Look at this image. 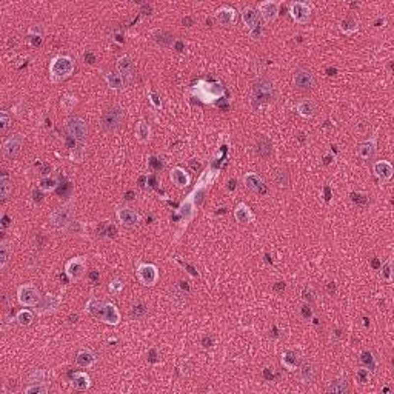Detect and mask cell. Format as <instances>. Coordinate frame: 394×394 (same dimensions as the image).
I'll list each match as a JSON object with an SVG mask.
<instances>
[{
	"mask_svg": "<svg viewBox=\"0 0 394 394\" xmlns=\"http://www.w3.org/2000/svg\"><path fill=\"white\" fill-rule=\"evenodd\" d=\"M85 311L91 317L97 319V320L103 322V324L111 325V327L119 325V324H121V320H122L121 311H119L114 303L99 301V299H95V297H91V299L87 302Z\"/></svg>",
	"mask_w": 394,
	"mask_h": 394,
	"instance_id": "1",
	"label": "cell"
},
{
	"mask_svg": "<svg viewBox=\"0 0 394 394\" xmlns=\"http://www.w3.org/2000/svg\"><path fill=\"white\" fill-rule=\"evenodd\" d=\"M76 69V63L69 56L59 54L50 62V80L53 83L63 82L73 76Z\"/></svg>",
	"mask_w": 394,
	"mask_h": 394,
	"instance_id": "2",
	"label": "cell"
},
{
	"mask_svg": "<svg viewBox=\"0 0 394 394\" xmlns=\"http://www.w3.org/2000/svg\"><path fill=\"white\" fill-rule=\"evenodd\" d=\"M276 99V90H274L273 82L267 77H260L253 83L251 91V103L254 108H260L262 105L271 103Z\"/></svg>",
	"mask_w": 394,
	"mask_h": 394,
	"instance_id": "3",
	"label": "cell"
},
{
	"mask_svg": "<svg viewBox=\"0 0 394 394\" xmlns=\"http://www.w3.org/2000/svg\"><path fill=\"white\" fill-rule=\"evenodd\" d=\"M193 94L204 103H216L222 99L223 87L219 82H210V80H199L193 87Z\"/></svg>",
	"mask_w": 394,
	"mask_h": 394,
	"instance_id": "4",
	"label": "cell"
},
{
	"mask_svg": "<svg viewBox=\"0 0 394 394\" xmlns=\"http://www.w3.org/2000/svg\"><path fill=\"white\" fill-rule=\"evenodd\" d=\"M125 122V110L121 105H111L106 110H103L100 116V128L105 133H114L121 129Z\"/></svg>",
	"mask_w": 394,
	"mask_h": 394,
	"instance_id": "5",
	"label": "cell"
},
{
	"mask_svg": "<svg viewBox=\"0 0 394 394\" xmlns=\"http://www.w3.org/2000/svg\"><path fill=\"white\" fill-rule=\"evenodd\" d=\"M74 220V199H69L62 207L56 208L50 214V223L59 231H66Z\"/></svg>",
	"mask_w": 394,
	"mask_h": 394,
	"instance_id": "6",
	"label": "cell"
},
{
	"mask_svg": "<svg viewBox=\"0 0 394 394\" xmlns=\"http://www.w3.org/2000/svg\"><path fill=\"white\" fill-rule=\"evenodd\" d=\"M65 133L66 136L73 137L74 140L80 142V143H85L87 139H88V133H90V128H88V123L83 121L82 117H77V116H71L65 121Z\"/></svg>",
	"mask_w": 394,
	"mask_h": 394,
	"instance_id": "7",
	"label": "cell"
},
{
	"mask_svg": "<svg viewBox=\"0 0 394 394\" xmlns=\"http://www.w3.org/2000/svg\"><path fill=\"white\" fill-rule=\"evenodd\" d=\"M87 256H77L69 259L65 264V274L71 282H77L80 280L87 273Z\"/></svg>",
	"mask_w": 394,
	"mask_h": 394,
	"instance_id": "8",
	"label": "cell"
},
{
	"mask_svg": "<svg viewBox=\"0 0 394 394\" xmlns=\"http://www.w3.org/2000/svg\"><path fill=\"white\" fill-rule=\"evenodd\" d=\"M136 274L139 282L143 286H148V288H151V286H154L159 282V268L154 264H145V262L139 264Z\"/></svg>",
	"mask_w": 394,
	"mask_h": 394,
	"instance_id": "9",
	"label": "cell"
},
{
	"mask_svg": "<svg viewBox=\"0 0 394 394\" xmlns=\"http://www.w3.org/2000/svg\"><path fill=\"white\" fill-rule=\"evenodd\" d=\"M62 303V297L61 296H56V294H51L48 293L45 296H42V299L39 301V303L35 305V314L37 316H50V314H54L59 306Z\"/></svg>",
	"mask_w": 394,
	"mask_h": 394,
	"instance_id": "10",
	"label": "cell"
},
{
	"mask_svg": "<svg viewBox=\"0 0 394 394\" xmlns=\"http://www.w3.org/2000/svg\"><path fill=\"white\" fill-rule=\"evenodd\" d=\"M42 299L40 291L34 285H20L17 288V301L22 306H35Z\"/></svg>",
	"mask_w": 394,
	"mask_h": 394,
	"instance_id": "11",
	"label": "cell"
},
{
	"mask_svg": "<svg viewBox=\"0 0 394 394\" xmlns=\"http://www.w3.org/2000/svg\"><path fill=\"white\" fill-rule=\"evenodd\" d=\"M290 14L296 23L305 25V23H308L309 17H311V6L305 2H293L290 5Z\"/></svg>",
	"mask_w": 394,
	"mask_h": 394,
	"instance_id": "12",
	"label": "cell"
},
{
	"mask_svg": "<svg viewBox=\"0 0 394 394\" xmlns=\"http://www.w3.org/2000/svg\"><path fill=\"white\" fill-rule=\"evenodd\" d=\"M23 142H25V139H23L22 134H13V136H9L5 142H3V145H2V152H3V156L6 159H14L17 154L20 152L22 147H23Z\"/></svg>",
	"mask_w": 394,
	"mask_h": 394,
	"instance_id": "13",
	"label": "cell"
},
{
	"mask_svg": "<svg viewBox=\"0 0 394 394\" xmlns=\"http://www.w3.org/2000/svg\"><path fill=\"white\" fill-rule=\"evenodd\" d=\"M279 8L280 3L276 2V0H265V2L259 3V13L267 25L276 22V19L279 17Z\"/></svg>",
	"mask_w": 394,
	"mask_h": 394,
	"instance_id": "14",
	"label": "cell"
},
{
	"mask_svg": "<svg viewBox=\"0 0 394 394\" xmlns=\"http://www.w3.org/2000/svg\"><path fill=\"white\" fill-rule=\"evenodd\" d=\"M293 80H294L296 88L301 91H308L314 87V77L311 74V71H308L305 68H297L294 71Z\"/></svg>",
	"mask_w": 394,
	"mask_h": 394,
	"instance_id": "15",
	"label": "cell"
},
{
	"mask_svg": "<svg viewBox=\"0 0 394 394\" xmlns=\"http://www.w3.org/2000/svg\"><path fill=\"white\" fill-rule=\"evenodd\" d=\"M116 217L123 226H128V228H131V226H136L139 223V220H140L139 212L134 208H131V207L119 208L116 211Z\"/></svg>",
	"mask_w": 394,
	"mask_h": 394,
	"instance_id": "16",
	"label": "cell"
},
{
	"mask_svg": "<svg viewBox=\"0 0 394 394\" xmlns=\"http://www.w3.org/2000/svg\"><path fill=\"white\" fill-rule=\"evenodd\" d=\"M376 151H377V134H373L369 139L362 142L359 145V148H357V154H359V157L364 159V160L373 159Z\"/></svg>",
	"mask_w": 394,
	"mask_h": 394,
	"instance_id": "17",
	"label": "cell"
},
{
	"mask_svg": "<svg viewBox=\"0 0 394 394\" xmlns=\"http://www.w3.org/2000/svg\"><path fill=\"white\" fill-rule=\"evenodd\" d=\"M214 17H216L217 23L219 25H223V27H231L233 23H236V19H237V11L228 5H225L222 8H219L216 11V14H214Z\"/></svg>",
	"mask_w": 394,
	"mask_h": 394,
	"instance_id": "18",
	"label": "cell"
},
{
	"mask_svg": "<svg viewBox=\"0 0 394 394\" xmlns=\"http://www.w3.org/2000/svg\"><path fill=\"white\" fill-rule=\"evenodd\" d=\"M116 68H117V73L121 74L123 79H131L134 76V62L133 59L129 56H121L117 59V63H116Z\"/></svg>",
	"mask_w": 394,
	"mask_h": 394,
	"instance_id": "19",
	"label": "cell"
},
{
	"mask_svg": "<svg viewBox=\"0 0 394 394\" xmlns=\"http://www.w3.org/2000/svg\"><path fill=\"white\" fill-rule=\"evenodd\" d=\"M194 210H196V204H194V199H193V194H189L183 202H182V205L179 207L177 210V214L181 216L182 222L186 225L188 222L193 220L194 217Z\"/></svg>",
	"mask_w": 394,
	"mask_h": 394,
	"instance_id": "20",
	"label": "cell"
},
{
	"mask_svg": "<svg viewBox=\"0 0 394 394\" xmlns=\"http://www.w3.org/2000/svg\"><path fill=\"white\" fill-rule=\"evenodd\" d=\"M373 171L382 183H387L393 177V165L388 160H377L373 165Z\"/></svg>",
	"mask_w": 394,
	"mask_h": 394,
	"instance_id": "21",
	"label": "cell"
},
{
	"mask_svg": "<svg viewBox=\"0 0 394 394\" xmlns=\"http://www.w3.org/2000/svg\"><path fill=\"white\" fill-rule=\"evenodd\" d=\"M170 177H171L173 183H174L177 188H181V189L189 186V183H191V177H189V174H188L183 168H181V166H174V168L171 170V173H170Z\"/></svg>",
	"mask_w": 394,
	"mask_h": 394,
	"instance_id": "22",
	"label": "cell"
},
{
	"mask_svg": "<svg viewBox=\"0 0 394 394\" xmlns=\"http://www.w3.org/2000/svg\"><path fill=\"white\" fill-rule=\"evenodd\" d=\"M71 387L77 391H87L91 387V377L85 371H76L71 379Z\"/></svg>",
	"mask_w": 394,
	"mask_h": 394,
	"instance_id": "23",
	"label": "cell"
},
{
	"mask_svg": "<svg viewBox=\"0 0 394 394\" xmlns=\"http://www.w3.org/2000/svg\"><path fill=\"white\" fill-rule=\"evenodd\" d=\"M243 182H245V186L248 189L254 191V193H262V191L265 189L264 181H262V177L256 173H246L243 177Z\"/></svg>",
	"mask_w": 394,
	"mask_h": 394,
	"instance_id": "24",
	"label": "cell"
},
{
	"mask_svg": "<svg viewBox=\"0 0 394 394\" xmlns=\"http://www.w3.org/2000/svg\"><path fill=\"white\" fill-rule=\"evenodd\" d=\"M241 14H242V20L245 23V27L251 31L254 30L257 25H259V14H257V11L253 8V6H245L242 11H241Z\"/></svg>",
	"mask_w": 394,
	"mask_h": 394,
	"instance_id": "25",
	"label": "cell"
},
{
	"mask_svg": "<svg viewBox=\"0 0 394 394\" xmlns=\"http://www.w3.org/2000/svg\"><path fill=\"white\" fill-rule=\"evenodd\" d=\"M234 219L239 223H249V222H253L254 216L251 210H249V207L243 204V202H241V204H237V207L234 208Z\"/></svg>",
	"mask_w": 394,
	"mask_h": 394,
	"instance_id": "26",
	"label": "cell"
},
{
	"mask_svg": "<svg viewBox=\"0 0 394 394\" xmlns=\"http://www.w3.org/2000/svg\"><path fill=\"white\" fill-rule=\"evenodd\" d=\"M299 376H301L302 384H305V385L311 384V382L314 380V376H316V368H314L313 362L303 361L299 366Z\"/></svg>",
	"mask_w": 394,
	"mask_h": 394,
	"instance_id": "27",
	"label": "cell"
},
{
	"mask_svg": "<svg viewBox=\"0 0 394 394\" xmlns=\"http://www.w3.org/2000/svg\"><path fill=\"white\" fill-rule=\"evenodd\" d=\"M95 361H97V357L91 350H80L76 356V364L80 368H91Z\"/></svg>",
	"mask_w": 394,
	"mask_h": 394,
	"instance_id": "28",
	"label": "cell"
},
{
	"mask_svg": "<svg viewBox=\"0 0 394 394\" xmlns=\"http://www.w3.org/2000/svg\"><path fill=\"white\" fill-rule=\"evenodd\" d=\"M296 111L303 119H311L316 114V103L313 100H309V99L301 100L299 103L296 105Z\"/></svg>",
	"mask_w": 394,
	"mask_h": 394,
	"instance_id": "29",
	"label": "cell"
},
{
	"mask_svg": "<svg viewBox=\"0 0 394 394\" xmlns=\"http://www.w3.org/2000/svg\"><path fill=\"white\" fill-rule=\"evenodd\" d=\"M105 82L110 90H122L125 85V79L117 73V71H106L105 73Z\"/></svg>",
	"mask_w": 394,
	"mask_h": 394,
	"instance_id": "30",
	"label": "cell"
},
{
	"mask_svg": "<svg viewBox=\"0 0 394 394\" xmlns=\"http://www.w3.org/2000/svg\"><path fill=\"white\" fill-rule=\"evenodd\" d=\"M280 362H282L285 369H288V371H296L297 366H299V356H297V353L288 350L282 354Z\"/></svg>",
	"mask_w": 394,
	"mask_h": 394,
	"instance_id": "31",
	"label": "cell"
},
{
	"mask_svg": "<svg viewBox=\"0 0 394 394\" xmlns=\"http://www.w3.org/2000/svg\"><path fill=\"white\" fill-rule=\"evenodd\" d=\"M136 139L140 143H148L151 139V126L145 121H139L136 123Z\"/></svg>",
	"mask_w": 394,
	"mask_h": 394,
	"instance_id": "32",
	"label": "cell"
},
{
	"mask_svg": "<svg viewBox=\"0 0 394 394\" xmlns=\"http://www.w3.org/2000/svg\"><path fill=\"white\" fill-rule=\"evenodd\" d=\"M339 28L345 35H353L359 31V22H357L354 17H345L343 20H340Z\"/></svg>",
	"mask_w": 394,
	"mask_h": 394,
	"instance_id": "33",
	"label": "cell"
},
{
	"mask_svg": "<svg viewBox=\"0 0 394 394\" xmlns=\"http://www.w3.org/2000/svg\"><path fill=\"white\" fill-rule=\"evenodd\" d=\"M57 186H59V179L54 176L43 177L39 182V189L43 191V193H53V191L57 189Z\"/></svg>",
	"mask_w": 394,
	"mask_h": 394,
	"instance_id": "34",
	"label": "cell"
},
{
	"mask_svg": "<svg viewBox=\"0 0 394 394\" xmlns=\"http://www.w3.org/2000/svg\"><path fill=\"white\" fill-rule=\"evenodd\" d=\"M11 191H13V183H11V179L6 173L2 174V177H0V197H2V202H5L9 194H11Z\"/></svg>",
	"mask_w": 394,
	"mask_h": 394,
	"instance_id": "35",
	"label": "cell"
},
{
	"mask_svg": "<svg viewBox=\"0 0 394 394\" xmlns=\"http://www.w3.org/2000/svg\"><path fill=\"white\" fill-rule=\"evenodd\" d=\"M257 154L260 157L268 159L273 154V145L267 137H260L257 142Z\"/></svg>",
	"mask_w": 394,
	"mask_h": 394,
	"instance_id": "36",
	"label": "cell"
},
{
	"mask_svg": "<svg viewBox=\"0 0 394 394\" xmlns=\"http://www.w3.org/2000/svg\"><path fill=\"white\" fill-rule=\"evenodd\" d=\"M328 391L330 393H334V394H345L348 393V382L347 379H337L330 384L328 387Z\"/></svg>",
	"mask_w": 394,
	"mask_h": 394,
	"instance_id": "37",
	"label": "cell"
},
{
	"mask_svg": "<svg viewBox=\"0 0 394 394\" xmlns=\"http://www.w3.org/2000/svg\"><path fill=\"white\" fill-rule=\"evenodd\" d=\"M16 320H17V324H19L20 327H28V325L32 324L34 314L30 311V309H25V308H23V309H20V311L17 313Z\"/></svg>",
	"mask_w": 394,
	"mask_h": 394,
	"instance_id": "38",
	"label": "cell"
},
{
	"mask_svg": "<svg viewBox=\"0 0 394 394\" xmlns=\"http://www.w3.org/2000/svg\"><path fill=\"white\" fill-rule=\"evenodd\" d=\"M25 394H46L48 393V384L46 382H39V384H28L23 388Z\"/></svg>",
	"mask_w": 394,
	"mask_h": 394,
	"instance_id": "39",
	"label": "cell"
},
{
	"mask_svg": "<svg viewBox=\"0 0 394 394\" xmlns=\"http://www.w3.org/2000/svg\"><path fill=\"white\" fill-rule=\"evenodd\" d=\"M79 99L76 97L74 94H65L62 95V100H61V106L66 111V113H71L74 108H76V105H77Z\"/></svg>",
	"mask_w": 394,
	"mask_h": 394,
	"instance_id": "40",
	"label": "cell"
},
{
	"mask_svg": "<svg viewBox=\"0 0 394 394\" xmlns=\"http://www.w3.org/2000/svg\"><path fill=\"white\" fill-rule=\"evenodd\" d=\"M148 314V306L143 303V302H139L136 303L133 308H131V311H129V316L131 319H134V320H139V319H143Z\"/></svg>",
	"mask_w": 394,
	"mask_h": 394,
	"instance_id": "41",
	"label": "cell"
},
{
	"mask_svg": "<svg viewBox=\"0 0 394 394\" xmlns=\"http://www.w3.org/2000/svg\"><path fill=\"white\" fill-rule=\"evenodd\" d=\"M274 181H276V183H277L279 188H286V186L290 185V174H288V171L283 170V168H279L276 171V174H274Z\"/></svg>",
	"mask_w": 394,
	"mask_h": 394,
	"instance_id": "42",
	"label": "cell"
},
{
	"mask_svg": "<svg viewBox=\"0 0 394 394\" xmlns=\"http://www.w3.org/2000/svg\"><path fill=\"white\" fill-rule=\"evenodd\" d=\"M11 254H13V251H11V248L6 242H2L0 243V268H5L6 264L9 262V257Z\"/></svg>",
	"mask_w": 394,
	"mask_h": 394,
	"instance_id": "43",
	"label": "cell"
},
{
	"mask_svg": "<svg viewBox=\"0 0 394 394\" xmlns=\"http://www.w3.org/2000/svg\"><path fill=\"white\" fill-rule=\"evenodd\" d=\"M361 361H362V364H365V368H368L369 371H373V369L376 368V359H374L371 351H364L361 354Z\"/></svg>",
	"mask_w": 394,
	"mask_h": 394,
	"instance_id": "44",
	"label": "cell"
},
{
	"mask_svg": "<svg viewBox=\"0 0 394 394\" xmlns=\"http://www.w3.org/2000/svg\"><path fill=\"white\" fill-rule=\"evenodd\" d=\"M380 270H382V276H384V279L388 283H391L393 282V262H391V259L385 260L384 264H382Z\"/></svg>",
	"mask_w": 394,
	"mask_h": 394,
	"instance_id": "45",
	"label": "cell"
},
{
	"mask_svg": "<svg viewBox=\"0 0 394 394\" xmlns=\"http://www.w3.org/2000/svg\"><path fill=\"white\" fill-rule=\"evenodd\" d=\"M39 382H46V373L43 369H35L28 377V384H39Z\"/></svg>",
	"mask_w": 394,
	"mask_h": 394,
	"instance_id": "46",
	"label": "cell"
},
{
	"mask_svg": "<svg viewBox=\"0 0 394 394\" xmlns=\"http://www.w3.org/2000/svg\"><path fill=\"white\" fill-rule=\"evenodd\" d=\"M123 286H125L123 280H122V279H119V277H116V279H113V280L110 282L108 290H110L113 294H121V293L123 291Z\"/></svg>",
	"mask_w": 394,
	"mask_h": 394,
	"instance_id": "47",
	"label": "cell"
},
{
	"mask_svg": "<svg viewBox=\"0 0 394 394\" xmlns=\"http://www.w3.org/2000/svg\"><path fill=\"white\" fill-rule=\"evenodd\" d=\"M356 376H357V380H359L362 385H365L366 382H369V376H371V374H369V369L364 366V368H359V369H357Z\"/></svg>",
	"mask_w": 394,
	"mask_h": 394,
	"instance_id": "48",
	"label": "cell"
},
{
	"mask_svg": "<svg viewBox=\"0 0 394 394\" xmlns=\"http://www.w3.org/2000/svg\"><path fill=\"white\" fill-rule=\"evenodd\" d=\"M9 122H11V119H9L8 111H0V131H2V133H6Z\"/></svg>",
	"mask_w": 394,
	"mask_h": 394,
	"instance_id": "49",
	"label": "cell"
},
{
	"mask_svg": "<svg viewBox=\"0 0 394 394\" xmlns=\"http://www.w3.org/2000/svg\"><path fill=\"white\" fill-rule=\"evenodd\" d=\"M148 99H150V102H151V105L154 106V108H156V110H162V100H160V97L152 90L148 91Z\"/></svg>",
	"mask_w": 394,
	"mask_h": 394,
	"instance_id": "50",
	"label": "cell"
},
{
	"mask_svg": "<svg viewBox=\"0 0 394 394\" xmlns=\"http://www.w3.org/2000/svg\"><path fill=\"white\" fill-rule=\"evenodd\" d=\"M28 35H42V37H45V28L43 25H40V23H37V25H32L28 31Z\"/></svg>",
	"mask_w": 394,
	"mask_h": 394,
	"instance_id": "51",
	"label": "cell"
},
{
	"mask_svg": "<svg viewBox=\"0 0 394 394\" xmlns=\"http://www.w3.org/2000/svg\"><path fill=\"white\" fill-rule=\"evenodd\" d=\"M43 39L45 37H42V35H28V42L34 48H40L43 45Z\"/></svg>",
	"mask_w": 394,
	"mask_h": 394,
	"instance_id": "52",
	"label": "cell"
},
{
	"mask_svg": "<svg viewBox=\"0 0 394 394\" xmlns=\"http://www.w3.org/2000/svg\"><path fill=\"white\" fill-rule=\"evenodd\" d=\"M262 31H264V28H262V25L259 23V25H257L254 30L249 31V37H251L253 40H257V39H260V37H262Z\"/></svg>",
	"mask_w": 394,
	"mask_h": 394,
	"instance_id": "53",
	"label": "cell"
},
{
	"mask_svg": "<svg viewBox=\"0 0 394 394\" xmlns=\"http://www.w3.org/2000/svg\"><path fill=\"white\" fill-rule=\"evenodd\" d=\"M303 299H305V302H311V301H314V293H313V290L309 288V290H303Z\"/></svg>",
	"mask_w": 394,
	"mask_h": 394,
	"instance_id": "54",
	"label": "cell"
},
{
	"mask_svg": "<svg viewBox=\"0 0 394 394\" xmlns=\"http://www.w3.org/2000/svg\"><path fill=\"white\" fill-rule=\"evenodd\" d=\"M83 59H85V63H90V65H92V63L95 62V54H94V53H91V51H88V53H85V56H83Z\"/></svg>",
	"mask_w": 394,
	"mask_h": 394,
	"instance_id": "55",
	"label": "cell"
},
{
	"mask_svg": "<svg viewBox=\"0 0 394 394\" xmlns=\"http://www.w3.org/2000/svg\"><path fill=\"white\" fill-rule=\"evenodd\" d=\"M42 193H43V191H40V189L39 191H32V200L34 202H42L43 200Z\"/></svg>",
	"mask_w": 394,
	"mask_h": 394,
	"instance_id": "56",
	"label": "cell"
},
{
	"mask_svg": "<svg viewBox=\"0 0 394 394\" xmlns=\"http://www.w3.org/2000/svg\"><path fill=\"white\" fill-rule=\"evenodd\" d=\"M212 339L211 337H208V336H205L204 339H202V345H204V348H210V347H212Z\"/></svg>",
	"mask_w": 394,
	"mask_h": 394,
	"instance_id": "57",
	"label": "cell"
},
{
	"mask_svg": "<svg viewBox=\"0 0 394 394\" xmlns=\"http://www.w3.org/2000/svg\"><path fill=\"white\" fill-rule=\"evenodd\" d=\"M302 308H303V309H302V313H303V317H308V319H309V317H311V314H313V313H311V308H309L308 305H303Z\"/></svg>",
	"mask_w": 394,
	"mask_h": 394,
	"instance_id": "58",
	"label": "cell"
},
{
	"mask_svg": "<svg viewBox=\"0 0 394 394\" xmlns=\"http://www.w3.org/2000/svg\"><path fill=\"white\" fill-rule=\"evenodd\" d=\"M77 319H79V316H77V314L71 316V317H69V324H73V322H77Z\"/></svg>",
	"mask_w": 394,
	"mask_h": 394,
	"instance_id": "59",
	"label": "cell"
},
{
	"mask_svg": "<svg viewBox=\"0 0 394 394\" xmlns=\"http://www.w3.org/2000/svg\"><path fill=\"white\" fill-rule=\"evenodd\" d=\"M133 196H134V193H126V197H125V199H126V200H133V199H134Z\"/></svg>",
	"mask_w": 394,
	"mask_h": 394,
	"instance_id": "60",
	"label": "cell"
}]
</instances>
